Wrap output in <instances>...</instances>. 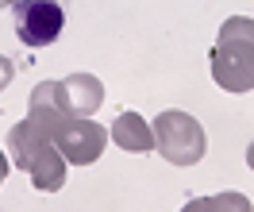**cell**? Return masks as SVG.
Returning <instances> with one entry per match:
<instances>
[{"label": "cell", "mask_w": 254, "mask_h": 212, "mask_svg": "<svg viewBox=\"0 0 254 212\" xmlns=\"http://www.w3.org/2000/svg\"><path fill=\"white\" fill-rule=\"evenodd\" d=\"M181 212H208V209H204V197H196V201H189V205H185Z\"/></svg>", "instance_id": "11"}, {"label": "cell", "mask_w": 254, "mask_h": 212, "mask_svg": "<svg viewBox=\"0 0 254 212\" xmlns=\"http://www.w3.org/2000/svg\"><path fill=\"white\" fill-rule=\"evenodd\" d=\"M12 19H16L19 43H27V47H47L65 27V12H62V4H54V0L16 4V8H12Z\"/></svg>", "instance_id": "6"}, {"label": "cell", "mask_w": 254, "mask_h": 212, "mask_svg": "<svg viewBox=\"0 0 254 212\" xmlns=\"http://www.w3.org/2000/svg\"><path fill=\"white\" fill-rule=\"evenodd\" d=\"M212 77L227 93H251L254 89V47L251 43H235V39H220L212 47Z\"/></svg>", "instance_id": "5"}, {"label": "cell", "mask_w": 254, "mask_h": 212, "mask_svg": "<svg viewBox=\"0 0 254 212\" xmlns=\"http://www.w3.org/2000/svg\"><path fill=\"white\" fill-rule=\"evenodd\" d=\"M8 150H12V162L23 174H31L35 189L54 193V189L65 185V158L31 120H19L16 128L8 131Z\"/></svg>", "instance_id": "1"}, {"label": "cell", "mask_w": 254, "mask_h": 212, "mask_svg": "<svg viewBox=\"0 0 254 212\" xmlns=\"http://www.w3.org/2000/svg\"><path fill=\"white\" fill-rule=\"evenodd\" d=\"M27 120L58 147L65 162H96L108 147V128H100L96 120H69L58 112H27Z\"/></svg>", "instance_id": "2"}, {"label": "cell", "mask_w": 254, "mask_h": 212, "mask_svg": "<svg viewBox=\"0 0 254 212\" xmlns=\"http://www.w3.org/2000/svg\"><path fill=\"white\" fill-rule=\"evenodd\" d=\"M12 77H16V66H12V58H0V89H8V85H12Z\"/></svg>", "instance_id": "10"}, {"label": "cell", "mask_w": 254, "mask_h": 212, "mask_svg": "<svg viewBox=\"0 0 254 212\" xmlns=\"http://www.w3.org/2000/svg\"><path fill=\"white\" fill-rule=\"evenodd\" d=\"M150 135H154L158 154L170 166H196L200 158H204V147H208L204 128H200L189 112H181V108H166V112H158Z\"/></svg>", "instance_id": "4"}, {"label": "cell", "mask_w": 254, "mask_h": 212, "mask_svg": "<svg viewBox=\"0 0 254 212\" xmlns=\"http://www.w3.org/2000/svg\"><path fill=\"white\" fill-rule=\"evenodd\" d=\"M104 104V81L96 73H69L65 81H43L27 97L31 112H58L69 120H89Z\"/></svg>", "instance_id": "3"}, {"label": "cell", "mask_w": 254, "mask_h": 212, "mask_svg": "<svg viewBox=\"0 0 254 212\" xmlns=\"http://www.w3.org/2000/svg\"><path fill=\"white\" fill-rule=\"evenodd\" d=\"M220 39H235V43H251L254 47V19L247 16H227L220 27Z\"/></svg>", "instance_id": "9"}, {"label": "cell", "mask_w": 254, "mask_h": 212, "mask_svg": "<svg viewBox=\"0 0 254 212\" xmlns=\"http://www.w3.org/2000/svg\"><path fill=\"white\" fill-rule=\"evenodd\" d=\"M8 170H12V166H8V158L0 154V185H4V178H8Z\"/></svg>", "instance_id": "12"}, {"label": "cell", "mask_w": 254, "mask_h": 212, "mask_svg": "<svg viewBox=\"0 0 254 212\" xmlns=\"http://www.w3.org/2000/svg\"><path fill=\"white\" fill-rule=\"evenodd\" d=\"M247 166H251V170H254V143H251V147H247Z\"/></svg>", "instance_id": "13"}, {"label": "cell", "mask_w": 254, "mask_h": 212, "mask_svg": "<svg viewBox=\"0 0 254 212\" xmlns=\"http://www.w3.org/2000/svg\"><path fill=\"white\" fill-rule=\"evenodd\" d=\"M204 209H208V212H254V205H251V197H247V193L227 189V193L204 197Z\"/></svg>", "instance_id": "8"}, {"label": "cell", "mask_w": 254, "mask_h": 212, "mask_svg": "<svg viewBox=\"0 0 254 212\" xmlns=\"http://www.w3.org/2000/svg\"><path fill=\"white\" fill-rule=\"evenodd\" d=\"M108 139H116L124 150H135V154H143V150H154V135H150V124H146L139 112H120L116 116V124H112Z\"/></svg>", "instance_id": "7"}]
</instances>
